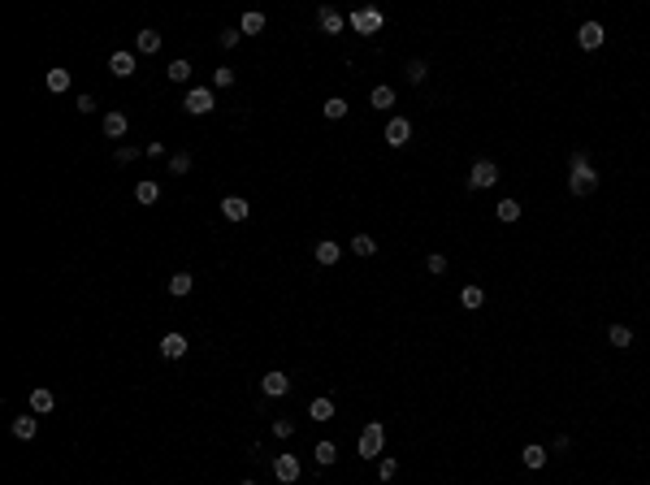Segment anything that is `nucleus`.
Instances as JSON below:
<instances>
[{"instance_id":"obj_30","label":"nucleus","mask_w":650,"mask_h":485,"mask_svg":"<svg viewBox=\"0 0 650 485\" xmlns=\"http://www.w3.org/2000/svg\"><path fill=\"white\" fill-rule=\"evenodd\" d=\"M334 459H338V446H334L330 438H325V442H317V464H321V468H330Z\"/></svg>"},{"instance_id":"obj_43","label":"nucleus","mask_w":650,"mask_h":485,"mask_svg":"<svg viewBox=\"0 0 650 485\" xmlns=\"http://www.w3.org/2000/svg\"><path fill=\"white\" fill-rule=\"evenodd\" d=\"M239 485H256V481H239Z\"/></svg>"},{"instance_id":"obj_15","label":"nucleus","mask_w":650,"mask_h":485,"mask_svg":"<svg viewBox=\"0 0 650 485\" xmlns=\"http://www.w3.org/2000/svg\"><path fill=\"white\" fill-rule=\"evenodd\" d=\"M35 433H39V420H35V412H22V416H13V438L31 442Z\"/></svg>"},{"instance_id":"obj_11","label":"nucleus","mask_w":650,"mask_h":485,"mask_svg":"<svg viewBox=\"0 0 650 485\" xmlns=\"http://www.w3.org/2000/svg\"><path fill=\"white\" fill-rule=\"evenodd\" d=\"M260 390H265L269 399H282V394L291 390V377H286V373H278V368H269V373L260 377Z\"/></svg>"},{"instance_id":"obj_41","label":"nucleus","mask_w":650,"mask_h":485,"mask_svg":"<svg viewBox=\"0 0 650 485\" xmlns=\"http://www.w3.org/2000/svg\"><path fill=\"white\" fill-rule=\"evenodd\" d=\"M79 113H95V95H79Z\"/></svg>"},{"instance_id":"obj_3","label":"nucleus","mask_w":650,"mask_h":485,"mask_svg":"<svg viewBox=\"0 0 650 485\" xmlns=\"http://www.w3.org/2000/svg\"><path fill=\"white\" fill-rule=\"evenodd\" d=\"M347 27H352L356 35H378V31L386 27V13H382V9H373V5L352 9V13H347Z\"/></svg>"},{"instance_id":"obj_4","label":"nucleus","mask_w":650,"mask_h":485,"mask_svg":"<svg viewBox=\"0 0 650 485\" xmlns=\"http://www.w3.org/2000/svg\"><path fill=\"white\" fill-rule=\"evenodd\" d=\"M494 182H498V165H494L490 157L472 161V169H468V191H486V187H494Z\"/></svg>"},{"instance_id":"obj_27","label":"nucleus","mask_w":650,"mask_h":485,"mask_svg":"<svg viewBox=\"0 0 650 485\" xmlns=\"http://www.w3.org/2000/svg\"><path fill=\"white\" fill-rule=\"evenodd\" d=\"M239 31H243V35H260V31H265V13H256V9H252V13H243Z\"/></svg>"},{"instance_id":"obj_35","label":"nucleus","mask_w":650,"mask_h":485,"mask_svg":"<svg viewBox=\"0 0 650 485\" xmlns=\"http://www.w3.org/2000/svg\"><path fill=\"white\" fill-rule=\"evenodd\" d=\"M213 87H234V69H230V65L213 69Z\"/></svg>"},{"instance_id":"obj_24","label":"nucleus","mask_w":650,"mask_h":485,"mask_svg":"<svg viewBox=\"0 0 650 485\" xmlns=\"http://www.w3.org/2000/svg\"><path fill=\"white\" fill-rule=\"evenodd\" d=\"M135 48H139L143 57H152V53H161V35L157 31H139L135 35Z\"/></svg>"},{"instance_id":"obj_17","label":"nucleus","mask_w":650,"mask_h":485,"mask_svg":"<svg viewBox=\"0 0 650 485\" xmlns=\"http://www.w3.org/2000/svg\"><path fill=\"white\" fill-rule=\"evenodd\" d=\"M161 355H165V360H183V355H187V338L183 334H165L161 338Z\"/></svg>"},{"instance_id":"obj_18","label":"nucleus","mask_w":650,"mask_h":485,"mask_svg":"<svg viewBox=\"0 0 650 485\" xmlns=\"http://www.w3.org/2000/svg\"><path fill=\"white\" fill-rule=\"evenodd\" d=\"M53 407H57V399H53V390H48V386H35V390H31V412H35V416L53 412Z\"/></svg>"},{"instance_id":"obj_6","label":"nucleus","mask_w":650,"mask_h":485,"mask_svg":"<svg viewBox=\"0 0 650 485\" xmlns=\"http://www.w3.org/2000/svg\"><path fill=\"white\" fill-rule=\"evenodd\" d=\"M603 39H607L603 22H581V31H577V44H581V53H598V48H603Z\"/></svg>"},{"instance_id":"obj_22","label":"nucleus","mask_w":650,"mask_h":485,"mask_svg":"<svg viewBox=\"0 0 650 485\" xmlns=\"http://www.w3.org/2000/svg\"><path fill=\"white\" fill-rule=\"evenodd\" d=\"M109 69L117 74V79H131V74H135V57L131 53H113L109 57Z\"/></svg>"},{"instance_id":"obj_38","label":"nucleus","mask_w":650,"mask_h":485,"mask_svg":"<svg viewBox=\"0 0 650 485\" xmlns=\"http://www.w3.org/2000/svg\"><path fill=\"white\" fill-rule=\"evenodd\" d=\"M425 269H430V273H446V256H442V251H434V256H425Z\"/></svg>"},{"instance_id":"obj_12","label":"nucleus","mask_w":650,"mask_h":485,"mask_svg":"<svg viewBox=\"0 0 650 485\" xmlns=\"http://www.w3.org/2000/svg\"><path fill=\"white\" fill-rule=\"evenodd\" d=\"M247 213H252V204H247L243 195H226V199H221V217H226V221H247Z\"/></svg>"},{"instance_id":"obj_34","label":"nucleus","mask_w":650,"mask_h":485,"mask_svg":"<svg viewBox=\"0 0 650 485\" xmlns=\"http://www.w3.org/2000/svg\"><path fill=\"white\" fill-rule=\"evenodd\" d=\"M169 173L178 178V173H191V152H173L169 157Z\"/></svg>"},{"instance_id":"obj_23","label":"nucleus","mask_w":650,"mask_h":485,"mask_svg":"<svg viewBox=\"0 0 650 485\" xmlns=\"http://www.w3.org/2000/svg\"><path fill=\"white\" fill-rule=\"evenodd\" d=\"M607 343L620 347V351H629V347H633V329H629V325H611V329H607Z\"/></svg>"},{"instance_id":"obj_39","label":"nucleus","mask_w":650,"mask_h":485,"mask_svg":"<svg viewBox=\"0 0 650 485\" xmlns=\"http://www.w3.org/2000/svg\"><path fill=\"white\" fill-rule=\"evenodd\" d=\"M291 433H295V420H273V438H291Z\"/></svg>"},{"instance_id":"obj_21","label":"nucleus","mask_w":650,"mask_h":485,"mask_svg":"<svg viewBox=\"0 0 650 485\" xmlns=\"http://www.w3.org/2000/svg\"><path fill=\"white\" fill-rule=\"evenodd\" d=\"M131 131V121H126V113H105V135L109 139H121Z\"/></svg>"},{"instance_id":"obj_16","label":"nucleus","mask_w":650,"mask_h":485,"mask_svg":"<svg viewBox=\"0 0 650 485\" xmlns=\"http://www.w3.org/2000/svg\"><path fill=\"white\" fill-rule=\"evenodd\" d=\"M369 105L378 109V113H386V109L394 105V87H390V83H378V87L369 91Z\"/></svg>"},{"instance_id":"obj_26","label":"nucleus","mask_w":650,"mask_h":485,"mask_svg":"<svg viewBox=\"0 0 650 485\" xmlns=\"http://www.w3.org/2000/svg\"><path fill=\"white\" fill-rule=\"evenodd\" d=\"M191 286H195V277H191V273H173V277H169V295H173V299L191 295Z\"/></svg>"},{"instance_id":"obj_25","label":"nucleus","mask_w":650,"mask_h":485,"mask_svg":"<svg viewBox=\"0 0 650 485\" xmlns=\"http://www.w3.org/2000/svg\"><path fill=\"white\" fill-rule=\"evenodd\" d=\"M347 109H352V105H347L343 95H330V100H325V105H321V113L330 117V121H343V117H347Z\"/></svg>"},{"instance_id":"obj_9","label":"nucleus","mask_w":650,"mask_h":485,"mask_svg":"<svg viewBox=\"0 0 650 485\" xmlns=\"http://www.w3.org/2000/svg\"><path fill=\"white\" fill-rule=\"evenodd\" d=\"M273 477H278L282 485H295L299 481V459L286 451V455H278V459H273Z\"/></svg>"},{"instance_id":"obj_14","label":"nucleus","mask_w":650,"mask_h":485,"mask_svg":"<svg viewBox=\"0 0 650 485\" xmlns=\"http://www.w3.org/2000/svg\"><path fill=\"white\" fill-rule=\"evenodd\" d=\"M334 412H338V407H334V399H325V394L308 403V416H312L317 425H330V420H334Z\"/></svg>"},{"instance_id":"obj_28","label":"nucleus","mask_w":650,"mask_h":485,"mask_svg":"<svg viewBox=\"0 0 650 485\" xmlns=\"http://www.w3.org/2000/svg\"><path fill=\"white\" fill-rule=\"evenodd\" d=\"M352 251L369 260V256H378V243H373V234H356V239H352Z\"/></svg>"},{"instance_id":"obj_7","label":"nucleus","mask_w":650,"mask_h":485,"mask_svg":"<svg viewBox=\"0 0 650 485\" xmlns=\"http://www.w3.org/2000/svg\"><path fill=\"white\" fill-rule=\"evenodd\" d=\"M382 139H386L390 147H408V139H412V121H408V117H390V121H386V131H382Z\"/></svg>"},{"instance_id":"obj_36","label":"nucleus","mask_w":650,"mask_h":485,"mask_svg":"<svg viewBox=\"0 0 650 485\" xmlns=\"http://www.w3.org/2000/svg\"><path fill=\"white\" fill-rule=\"evenodd\" d=\"M113 161H117V165H135V161H139V147H117Z\"/></svg>"},{"instance_id":"obj_32","label":"nucleus","mask_w":650,"mask_h":485,"mask_svg":"<svg viewBox=\"0 0 650 485\" xmlns=\"http://www.w3.org/2000/svg\"><path fill=\"white\" fill-rule=\"evenodd\" d=\"M135 199H139V204H157V199H161V187H157V182H139V187H135Z\"/></svg>"},{"instance_id":"obj_10","label":"nucleus","mask_w":650,"mask_h":485,"mask_svg":"<svg viewBox=\"0 0 650 485\" xmlns=\"http://www.w3.org/2000/svg\"><path fill=\"white\" fill-rule=\"evenodd\" d=\"M312 256H317V265H325V269H334V265L343 260V243H334V239H321V243L312 247Z\"/></svg>"},{"instance_id":"obj_8","label":"nucleus","mask_w":650,"mask_h":485,"mask_svg":"<svg viewBox=\"0 0 650 485\" xmlns=\"http://www.w3.org/2000/svg\"><path fill=\"white\" fill-rule=\"evenodd\" d=\"M317 27H321L325 35H343V27H347V13H338L334 5H325V9H317Z\"/></svg>"},{"instance_id":"obj_2","label":"nucleus","mask_w":650,"mask_h":485,"mask_svg":"<svg viewBox=\"0 0 650 485\" xmlns=\"http://www.w3.org/2000/svg\"><path fill=\"white\" fill-rule=\"evenodd\" d=\"M382 451H386V425H382V420H369V425L360 429L356 455H360V459H382Z\"/></svg>"},{"instance_id":"obj_40","label":"nucleus","mask_w":650,"mask_h":485,"mask_svg":"<svg viewBox=\"0 0 650 485\" xmlns=\"http://www.w3.org/2000/svg\"><path fill=\"white\" fill-rule=\"evenodd\" d=\"M239 39H243V31H239V27H226V31H221V48H234Z\"/></svg>"},{"instance_id":"obj_29","label":"nucleus","mask_w":650,"mask_h":485,"mask_svg":"<svg viewBox=\"0 0 650 485\" xmlns=\"http://www.w3.org/2000/svg\"><path fill=\"white\" fill-rule=\"evenodd\" d=\"M404 74H408V83H425V74H430V65H425V57H412V61L404 65Z\"/></svg>"},{"instance_id":"obj_5","label":"nucleus","mask_w":650,"mask_h":485,"mask_svg":"<svg viewBox=\"0 0 650 485\" xmlns=\"http://www.w3.org/2000/svg\"><path fill=\"white\" fill-rule=\"evenodd\" d=\"M183 109H187L191 117H204V113H213V109H217V100H213V91H208V87H191V91H187V100H183Z\"/></svg>"},{"instance_id":"obj_31","label":"nucleus","mask_w":650,"mask_h":485,"mask_svg":"<svg viewBox=\"0 0 650 485\" xmlns=\"http://www.w3.org/2000/svg\"><path fill=\"white\" fill-rule=\"evenodd\" d=\"M48 91H69V69H48Z\"/></svg>"},{"instance_id":"obj_20","label":"nucleus","mask_w":650,"mask_h":485,"mask_svg":"<svg viewBox=\"0 0 650 485\" xmlns=\"http://www.w3.org/2000/svg\"><path fill=\"white\" fill-rule=\"evenodd\" d=\"M520 213H524V208H520V199H498V204H494V217L503 221V225L520 221Z\"/></svg>"},{"instance_id":"obj_1","label":"nucleus","mask_w":650,"mask_h":485,"mask_svg":"<svg viewBox=\"0 0 650 485\" xmlns=\"http://www.w3.org/2000/svg\"><path fill=\"white\" fill-rule=\"evenodd\" d=\"M568 191L577 195V199H585V195L598 191V173H594V165H590L585 152H572V157H568Z\"/></svg>"},{"instance_id":"obj_33","label":"nucleus","mask_w":650,"mask_h":485,"mask_svg":"<svg viewBox=\"0 0 650 485\" xmlns=\"http://www.w3.org/2000/svg\"><path fill=\"white\" fill-rule=\"evenodd\" d=\"M187 79H191V61H183V57L169 61V83H187Z\"/></svg>"},{"instance_id":"obj_13","label":"nucleus","mask_w":650,"mask_h":485,"mask_svg":"<svg viewBox=\"0 0 650 485\" xmlns=\"http://www.w3.org/2000/svg\"><path fill=\"white\" fill-rule=\"evenodd\" d=\"M520 464L529 468V472H542V468H546V446H542V442H529V446L520 451Z\"/></svg>"},{"instance_id":"obj_19","label":"nucleus","mask_w":650,"mask_h":485,"mask_svg":"<svg viewBox=\"0 0 650 485\" xmlns=\"http://www.w3.org/2000/svg\"><path fill=\"white\" fill-rule=\"evenodd\" d=\"M460 303H464L468 312H477V308H486V291H482L477 282H468V286L460 291Z\"/></svg>"},{"instance_id":"obj_42","label":"nucleus","mask_w":650,"mask_h":485,"mask_svg":"<svg viewBox=\"0 0 650 485\" xmlns=\"http://www.w3.org/2000/svg\"><path fill=\"white\" fill-rule=\"evenodd\" d=\"M143 152H147V157H152V161H161V157H165V143H147Z\"/></svg>"},{"instance_id":"obj_37","label":"nucleus","mask_w":650,"mask_h":485,"mask_svg":"<svg viewBox=\"0 0 650 485\" xmlns=\"http://www.w3.org/2000/svg\"><path fill=\"white\" fill-rule=\"evenodd\" d=\"M378 477L382 481H394L399 477V464H394V459H378Z\"/></svg>"}]
</instances>
